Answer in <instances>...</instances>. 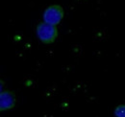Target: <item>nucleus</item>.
Listing matches in <instances>:
<instances>
[{
	"mask_svg": "<svg viewBox=\"0 0 125 117\" xmlns=\"http://www.w3.org/2000/svg\"><path fill=\"white\" fill-rule=\"evenodd\" d=\"M37 36L43 43H53L58 38V29L56 26L42 22L37 26Z\"/></svg>",
	"mask_w": 125,
	"mask_h": 117,
	"instance_id": "nucleus-1",
	"label": "nucleus"
},
{
	"mask_svg": "<svg viewBox=\"0 0 125 117\" xmlns=\"http://www.w3.org/2000/svg\"><path fill=\"white\" fill-rule=\"evenodd\" d=\"M115 117H125V105H119L115 109Z\"/></svg>",
	"mask_w": 125,
	"mask_h": 117,
	"instance_id": "nucleus-4",
	"label": "nucleus"
},
{
	"mask_svg": "<svg viewBox=\"0 0 125 117\" xmlns=\"http://www.w3.org/2000/svg\"><path fill=\"white\" fill-rule=\"evenodd\" d=\"M63 15L64 13H63V9L62 8V6L60 5L49 6L43 12V15H42L43 22L53 25V26H57L63 18Z\"/></svg>",
	"mask_w": 125,
	"mask_h": 117,
	"instance_id": "nucleus-2",
	"label": "nucleus"
},
{
	"mask_svg": "<svg viewBox=\"0 0 125 117\" xmlns=\"http://www.w3.org/2000/svg\"><path fill=\"white\" fill-rule=\"evenodd\" d=\"M16 95L14 92L5 90L1 92L0 95V110H9L15 107L16 106Z\"/></svg>",
	"mask_w": 125,
	"mask_h": 117,
	"instance_id": "nucleus-3",
	"label": "nucleus"
}]
</instances>
